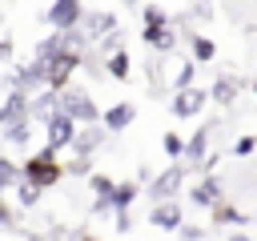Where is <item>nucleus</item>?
<instances>
[{"label":"nucleus","mask_w":257,"mask_h":241,"mask_svg":"<svg viewBox=\"0 0 257 241\" xmlns=\"http://www.w3.org/2000/svg\"><path fill=\"white\" fill-rule=\"evenodd\" d=\"M104 120H108V129H124V125L133 120V108H128V104H116V108H108Z\"/></svg>","instance_id":"423d86ee"},{"label":"nucleus","mask_w":257,"mask_h":241,"mask_svg":"<svg viewBox=\"0 0 257 241\" xmlns=\"http://www.w3.org/2000/svg\"><path fill=\"white\" fill-rule=\"evenodd\" d=\"M52 177H56V165H52V157H48V153H44V157H36V161L28 165V181H32L36 189H40V185H48Z\"/></svg>","instance_id":"7ed1b4c3"},{"label":"nucleus","mask_w":257,"mask_h":241,"mask_svg":"<svg viewBox=\"0 0 257 241\" xmlns=\"http://www.w3.org/2000/svg\"><path fill=\"white\" fill-rule=\"evenodd\" d=\"M4 221H8V205H0V225H4Z\"/></svg>","instance_id":"f3484780"},{"label":"nucleus","mask_w":257,"mask_h":241,"mask_svg":"<svg viewBox=\"0 0 257 241\" xmlns=\"http://www.w3.org/2000/svg\"><path fill=\"white\" fill-rule=\"evenodd\" d=\"M193 197H197V201H217V181H205V185H201Z\"/></svg>","instance_id":"1a4fd4ad"},{"label":"nucleus","mask_w":257,"mask_h":241,"mask_svg":"<svg viewBox=\"0 0 257 241\" xmlns=\"http://www.w3.org/2000/svg\"><path fill=\"white\" fill-rule=\"evenodd\" d=\"M177 177H181V173H177V169H169V173H165V177L157 181V193H173V185H177Z\"/></svg>","instance_id":"6e6552de"},{"label":"nucleus","mask_w":257,"mask_h":241,"mask_svg":"<svg viewBox=\"0 0 257 241\" xmlns=\"http://www.w3.org/2000/svg\"><path fill=\"white\" fill-rule=\"evenodd\" d=\"M76 12H80L76 0H56V4H52V24H56V28H72Z\"/></svg>","instance_id":"20e7f679"},{"label":"nucleus","mask_w":257,"mask_h":241,"mask_svg":"<svg viewBox=\"0 0 257 241\" xmlns=\"http://www.w3.org/2000/svg\"><path fill=\"white\" fill-rule=\"evenodd\" d=\"M112 72H116V76H124V72H128V64H124V56H112Z\"/></svg>","instance_id":"ddd939ff"},{"label":"nucleus","mask_w":257,"mask_h":241,"mask_svg":"<svg viewBox=\"0 0 257 241\" xmlns=\"http://www.w3.org/2000/svg\"><path fill=\"white\" fill-rule=\"evenodd\" d=\"M197 56L209 60V56H213V44H209V40H197Z\"/></svg>","instance_id":"f8f14e48"},{"label":"nucleus","mask_w":257,"mask_h":241,"mask_svg":"<svg viewBox=\"0 0 257 241\" xmlns=\"http://www.w3.org/2000/svg\"><path fill=\"white\" fill-rule=\"evenodd\" d=\"M48 141H52V149L72 141V116H68V112H60V116L48 120Z\"/></svg>","instance_id":"f03ea898"},{"label":"nucleus","mask_w":257,"mask_h":241,"mask_svg":"<svg viewBox=\"0 0 257 241\" xmlns=\"http://www.w3.org/2000/svg\"><path fill=\"white\" fill-rule=\"evenodd\" d=\"M217 100H229L233 96V80H217V92H213Z\"/></svg>","instance_id":"9d476101"},{"label":"nucleus","mask_w":257,"mask_h":241,"mask_svg":"<svg viewBox=\"0 0 257 241\" xmlns=\"http://www.w3.org/2000/svg\"><path fill=\"white\" fill-rule=\"evenodd\" d=\"M96 193H100V197H108V193H112V185H108L104 177H96Z\"/></svg>","instance_id":"dca6fc26"},{"label":"nucleus","mask_w":257,"mask_h":241,"mask_svg":"<svg viewBox=\"0 0 257 241\" xmlns=\"http://www.w3.org/2000/svg\"><path fill=\"white\" fill-rule=\"evenodd\" d=\"M153 221H157L161 229H173V225H177V209H173V205H165V209H157V213H153Z\"/></svg>","instance_id":"0eeeda50"},{"label":"nucleus","mask_w":257,"mask_h":241,"mask_svg":"<svg viewBox=\"0 0 257 241\" xmlns=\"http://www.w3.org/2000/svg\"><path fill=\"white\" fill-rule=\"evenodd\" d=\"M12 181H16V169L8 161H0V185H12Z\"/></svg>","instance_id":"9b49d317"},{"label":"nucleus","mask_w":257,"mask_h":241,"mask_svg":"<svg viewBox=\"0 0 257 241\" xmlns=\"http://www.w3.org/2000/svg\"><path fill=\"white\" fill-rule=\"evenodd\" d=\"M60 108H64L68 116H84V120H92V116H96V108H92L80 92H60Z\"/></svg>","instance_id":"f257e3e1"},{"label":"nucleus","mask_w":257,"mask_h":241,"mask_svg":"<svg viewBox=\"0 0 257 241\" xmlns=\"http://www.w3.org/2000/svg\"><path fill=\"white\" fill-rule=\"evenodd\" d=\"M201 149H205V137H197V141H193V145H189V157H193V161H197V157H201Z\"/></svg>","instance_id":"4468645a"},{"label":"nucleus","mask_w":257,"mask_h":241,"mask_svg":"<svg viewBox=\"0 0 257 241\" xmlns=\"http://www.w3.org/2000/svg\"><path fill=\"white\" fill-rule=\"evenodd\" d=\"M201 100H205L201 92H181V96H177V112H181V116H189V112H197V108H201Z\"/></svg>","instance_id":"39448f33"},{"label":"nucleus","mask_w":257,"mask_h":241,"mask_svg":"<svg viewBox=\"0 0 257 241\" xmlns=\"http://www.w3.org/2000/svg\"><path fill=\"white\" fill-rule=\"evenodd\" d=\"M128 201H133V185H124V189L116 193V205H128Z\"/></svg>","instance_id":"2eb2a0df"}]
</instances>
